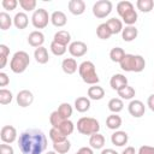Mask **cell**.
I'll list each match as a JSON object with an SVG mask.
<instances>
[{"label":"cell","instance_id":"1","mask_svg":"<svg viewBox=\"0 0 154 154\" xmlns=\"http://www.w3.org/2000/svg\"><path fill=\"white\" fill-rule=\"evenodd\" d=\"M18 147L22 154H42L47 148V137L41 130L29 129L19 135Z\"/></svg>","mask_w":154,"mask_h":154},{"label":"cell","instance_id":"2","mask_svg":"<svg viewBox=\"0 0 154 154\" xmlns=\"http://www.w3.org/2000/svg\"><path fill=\"white\" fill-rule=\"evenodd\" d=\"M119 65L120 69L126 72H142L146 67V60L138 54H125Z\"/></svg>","mask_w":154,"mask_h":154},{"label":"cell","instance_id":"3","mask_svg":"<svg viewBox=\"0 0 154 154\" xmlns=\"http://www.w3.org/2000/svg\"><path fill=\"white\" fill-rule=\"evenodd\" d=\"M78 73L82 78V81L89 85H95L99 83L100 78L96 73V69H95V65L89 61V60H85L83 63L79 64L78 66Z\"/></svg>","mask_w":154,"mask_h":154},{"label":"cell","instance_id":"4","mask_svg":"<svg viewBox=\"0 0 154 154\" xmlns=\"http://www.w3.org/2000/svg\"><path fill=\"white\" fill-rule=\"evenodd\" d=\"M30 64V57L24 51H18L13 54L10 61V69L14 73H23Z\"/></svg>","mask_w":154,"mask_h":154},{"label":"cell","instance_id":"5","mask_svg":"<svg viewBox=\"0 0 154 154\" xmlns=\"http://www.w3.org/2000/svg\"><path fill=\"white\" fill-rule=\"evenodd\" d=\"M100 130V123L93 117H82L77 120V131L82 135L91 136Z\"/></svg>","mask_w":154,"mask_h":154},{"label":"cell","instance_id":"6","mask_svg":"<svg viewBox=\"0 0 154 154\" xmlns=\"http://www.w3.org/2000/svg\"><path fill=\"white\" fill-rule=\"evenodd\" d=\"M51 22V16L48 14V11L45 8H37L32 12L31 16V24L36 29H45L48 23Z\"/></svg>","mask_w":154,"mask_h":154},{"label":"cell","instance_id":"7","mask_svg":"<svg viewBox=\"0 0 154 154\" xmlns=\"http://www.w3.org/2000/svg\"><path fill=\"white\" fill-rule=\"evenodd\" d=\"M112 8H113V5L109 0H99L93 5V14L96 18L102 19V18H106L112 12Z\"/></svg>","mask_w":154,"mask_h":154},{"label":"cell","instance_id":"8","mask_svg":"<svg viewBox=\"0 0 154 154\" xmlns=\"http://www.w3.org/2000/svg\"><path fill=\"white\" fill-rule=\"evenodd\" d=\"M0 138L2 143L11 144L17 140V130L12 125H4L0 131Z\"/></svg>","mask_w":154,"mask_h":154},{"label":"cell","instance_id":"9","mask_svg":"<svg viewBox=\"0 0 154 154\" xmlns=\"http://www.w3.org/2000/svg\"><path fill=\"white\" fill-rule=\"evenodd\" d=\"M69 53L73 57V58H79L83 57L87 52H88V47L83 41H73L67 47Z\"/></svg>","mask_w":154,"mask_h":154},{"label":"cell","instance_id":"10","mask_svg":"<svg viewBox=\"0 0 154 154\" xmlns=\"http://www.w3.org/2000/svg\"><path fill=\"white\" fill-rule=\"evenodd\" d=\"M16 101L19 107H23V108L29 107L34 101V94L28 89H23V90L18 91V94L16 96Z\"/></svg>","mask_w":154,"mask_h":154},{"label":"cell","instance_id":"11","mask_svg":"<svg viewBox=\"0 0 154 154\" xmlns=\"http://www.w3.org/2000/svg\"><path fill=\"white\" fill-rule=\"evenodd\" d=\"M128 111L134 118H141L142 116H144L146 106L141 100H131L128 105Z\"/></svg>","mask_w":154,"mask_h":154},{"label":"cell","instance_id":"12","mask_svg":"<svg viewBox=\"0 0 154 154\" xmlns=\"http://www.w3.org/2000/svg\"><path fill=\"white\" fill-rule=\"evenodd\" d=\"M43 42H45V35L40 30H34L28 36V43L31 47H35V48L42 47Z\"/></svg>","mask_w":154,"mask_h":154},{"label":"cell","instance_id":"13","mask_svg":"<svg viewBox=\"0 0 154 154\" xmlns=\"http://www.w3.org/2000/svg\"><path fill=\"white\" fill-rule=\"evenodd\" d=\"M109 85L113 90H120L125 85H128V78L122 73H116L109 79Z\"/></svg>","mask_w":154,"mask_h":154},{"label":"cell","instance_id":"14","mask_svg":"<svg viewBox=\"0 0 154 154\" xmlns=\"http://www.w3.org/2000/svg\"><path fill=\"white\" fill-rule=\"evenodd\" d=\"M69 11L75 16H81L85 11V2L83 0H70L67 4Z\"/></svg>","mask_w":154,"mask_h":154},{"label":"cell","instance_id":"15","mask_svg":"<svg viewBox=\"0 0 154 154\" xmlns=\"http://www.w3.org/2000/svg\"><path fill=\"white\" fill-rule=\"evenodd\" d=\"M129 141V136L125 131H120V130H117L114 131L112 135H111V142L117 146V147H123L128 143Z\"/></svg>","mask_w":154,"mask_h":154},{"label":"cell","instance_id":"16","mask_svg":"<svg viewBox=\"0 0 154 154\" xmlns=\"http://www.w3.org/2000/svg\"><path fill=\"white\" fill-rule=\"evenodd\" d=\"M79 65H77V61L75 58H65L61 63V69L66 75H73Z\"/></svg>","mask_w":154,"mask_h":154},{"label":"cell","instance_id":"17","mask_svg":"<svg viewBox=\"0 0 154 154\" xmlns=\"http://www.w3.org/2000/svg\"><path fill=\"white\" fill-rule=\"evenodd\" d=\"M51 23L57 28H61L67 23V17L63 11H54L51 14Z\"/></svg>","mask_w":154,"mask_h":154},{"label":"cell","instance_id":"18","mask_svg":"<svg viewBox=\"0 0 154 154\" xmlns=\"http://www.w3.org/2000/svg\"><path fill=\"white\" fill-rule=\"evenodd\" d=\"M13 24L17 29L19 30H23L28 26L29 24V17L26 16L25 12H17L13 17Z\"/></svg>","mask_w":154,"mask_h":154},{"label":"cell","instance_id":"19","mask_svg":"<svg viewBox=\"0 0 154 154\" xmlns=\"http://www.w3.org/2000/svg\"><path fill=\"white\" fill-rule=\"evenodd\" d=\"M138 35V30L135 25H126L125 28H123L122 31V38L125 42H131L134 41Z\"/></svg>","mask_w":154,"mask_h":154},{"label":"cell","instance_id":"20","mask_svg":"<svg viewBox=\"0 0 154 154\" xmlns=\"http://www.w3.org/2000/svg\"><path fill=\"white\" fill-rule=\"evenodd\" d=\"M75 108H76V111L77 112H79V113H84V112H87V111H89V108H90V99L89 97H87V96H79V97H77L76 100H75Z\"/></svg>","mask_w":154,"mask_h":154},{"label":"cell","instance_id":"21","mask_svg":"<svg viewBox=\"0 0 154 154\" xmlns=\"http://www.w3.org/2000/svg\"><path fill=\"white\" fill-rule=\"evenodd\" d=\"M103 96H105V90L102 87L95 84V85H91L88 88V97L90 100L99 101V100L103 99Z\"/></svg>","mask_w":154,"mask_h":154},{"label":"cell","instance_id":"22","mask_svg":"<svg viewBox=\"0 0 154 154\" xmlns=\"http://www.w3.org/2000/svg\"><path fill=\"white\" fill-rule=\"evenodd\" d=\"M53 41L57 42V43L67 46V45L71 43V35H70V32L66 31V30H59V31H57V32L54 34Z\"/></svg>","mask_w":154,"mask_h":154},{"label":"cell","instance_id":"23","mask_svg":"<svg viewBox=\"0 0 154 154\" xmlns=\"http://www.w3.org/2000/svg\"><path fill=\"white\" fill-rule=\"evenodd\" d=\"M34 58L36 60V63L38 64H47L48 60H49V55H48V51L47 48H45L43 46L42 47H38V48H35V52H34Z\"/></svg>","mask_w":154,"mask_h":154},{"label":"cell","instance_id":"24","mask_svg":"<svg viewBox=\"0 0 154 154\" xmlns=\"http://www.w3.org/2000/svg\"><path fill=\"white\" fill-rule=\"evenodd\" d=\"M106 126L111 130L117 131L122 126V118L117 113H112L106 118Z\"/></svg>","mask_w":154,"mask_h":154},{"label":"cell","instance_id":"25","mask_svg":"<svg viewBox=\"0 0 154 154\" xmlns=\"http://www.w3.org/2000/svg\"><path fill=\"white\" fill-rule=\"evenodd\" d=\"M89 144L93 149H101L105 146V137L101 134H94L89 137Z\"/></svg>","mask_w":154,"mask_h":154},{"label":"cell","instance_id":"26","mask_svg":"<svg viewBox=\"0 0 154 154\" xmlns=\"http://www.w3.org/2000/svg\"><path fill=\"white\" fill-rule=\"evenodd\" d=\"M106 24L108 25V28L111 29V31H112L113 35H117V34H119V32L123 31V20H120V19H118L116 17L109 18L106 22Z\"/></svg>","mask_w":154,"mask_h":154},{"label":"cell","instance_id":"27","mask_svg":"<svg viewBox=\"0 0 154 154\" xmlns=\"http://www.w3.org/2000/svg\"><path fill=\"white\" fill-rule=\"evenodd\" d=\"M107 106H108V109L112 113H119L124 108V102H123V100L120 97H113V99H111L108 101Z\"/></svg>","mask_w":154,"mask_h":154},{"label":"cell","instance_id":"28","mask_svg":"<svg viewBox=\"0 0 154 154\" xmlns=\"http://www.w3.org/2000/svg\"><path fill=\"white\" fill-rule=\"evenodd\" d=\"M96 35L101 40H108L113 34L111 31V29L108 28V25L106 23H101L99 24V26L96 28Z\"/></svg>","mask_w":154,"mask_h":154},{"label":"cell","instance_id":"29","mask_svg":"<svg viewBox=\"0 0 154 154\" xmlns=\"http://www.w3.org/2000/svg\"><path fill=\"white\" fill-rule=\"evenodd\" d=\"M137 12L135 8H131L129 11H126L123 16H122V19H123V23H125L126 25H134L136 22H137Z\"/></svg>","mask_w":154,"mask_h":154},{"label":"cell","instance_id":"30","mask_svg":"<svg viewBox=\"0 0 154 154\" xmlns=\"http://www.w3.org/2000/svg\"><path fill=\"white\" fill-rule=\"evenodd\" d=\"M117 93H118V96L122 100H132L134 96H135V94H136L135 89L131 85H129V84L125 85L124 88H122L120 90H118Z\"/></svg>","mask_w":154,"mask_h":154},{"label":"cell","instance_id":"31","mask_svg":"<svg viewBox=\"0 0 154 154\" xmlns=\"http://www.w3.org/2000/svg\"><path fill=\"white\" fill-rule=\"evenodd\" d=\"M136 7L141 12L148 13L154 8V1L153 0H137L136 1Z\"/></svg>","mask_w":154,"mask_h":154},{"label":"cell","instance_id":"32","mask_svg":"<svg viewBox=\"0 0 154 154\" xmlns=\"http://www.w3.org/2000/svg\"><path fill=\"white\" fill-rule=\"evenodd\" d=\"M12 23H13V18H11L7 12H5V11L0 12V29L1 30L5 31V30L10 29Z\"/></svg>","mask_w":154,"mask_h":154},{"label":"cell","instance_id":"33","mask_svg":"<svg viewBox=\"0 0 154 154\" xmlns=\"http://www.w3.org/2000/svg\"><path fill=\"white\" fill-rule=\"evenodd\" d=\"M125 54L126 53L120 47H114V48H112L109 51V58H111V60L113 63H120L123 60V58L125 57Z\"/></svg>","mask_w":154,"mask_h":154},{"label":"cell","instance_id":"34","mask_svg":"<svg viewBox=\"0 0 154 154\" xmlns=\"http://www.w3.org/2000/svg\"><path fill=\"white\" fill-rule=\"evenodd\" d=\"M57 111L59 112V114H60L64 119H70V117L72 116V112H73L72 106H71L69 102H63V103H60Z\"/></svg>","mask_w":154,"mask_h":154},{"label":"cell","instance_id":"35","mask_svg":"<svg viewBox=\"0 0 154 154\" xmlns=\"http://www.w3.org/2000/svg\"><path fill=\"white\" fill-rule=\"evenodd\" d=\"M71 148V143L69 140L58 142V143H53V150L57 152L58 154H66Z\"/></svg>","mask_w":154,"mask_h":154},{"label":"cell","instance_id":"36","mask_svg":"<svg viewBox=\"0 0 154 154\" xmlns=\"http://www.w3.org/2000/svg\"><path fill=\"white\" fill-rule=\"evenodd\" d=\"M48 135H49V138L52 140L53 143H58V142H61V141L67 140V137L59 129H57V128H52L49 130V134Z\"/></svg>","mask_w":154,"mask_h":154},{"label":"cell","instance_id":"37","mask_svg":"<svg viewBox=\"0 0 154 154\" xmlns=\"http://www.w3.org/2000/svg\"><path fill=\"white\" fill-rule=\"evenodd\" d=\"M57 129H59V130L67 137L69 135H71V134L73 132V130H75V124H73L70 119H66V120H64V122L61 123V125H60L59 128H57Z\"/></svg>","mask_w":154,"mask_h":154},{"label":"cell","instance_id":"38","mask_svg":"<svg viewBox=\"0 0 154 154\" xmlns=\"http://www.w3.org/2000/svg\"><path fill=\"white\" fill-rule=\"evenodd\" d=\"M49 48H51V52H52L54 55H57V57H61V55H64V54L66 53V51H67V46L57 43V42H54V41H52Z\"/></svg>","mask_w":154,"mask_h":154},{"label":"cell","instance_id":"39","mask_svg":"<svg viewBox=\"0 0 154 154\" xmlns=\"http://www.w3.org/2000/svg\"><path fill=\"white\" fill-rule=\"evenodd\" d=\"M13 99V94L11 90L6 89V88H1L0 89V103L1 105H8L11 103Z\"/></svg>","mask_w":154,"mask_h":154},{"label":"cell","instance_id":"40","mask_svg":"<svg viewBox=\"0 0 154 154\" xmlns=\"http://www.w3.org/2000/svg\"><path fill=\"white\" fill-rule=\"evenodd\" d=\"M64 120H66V119H64V118L59 114L58 111H53V112L51 113V116H49V123H51L52 128H59Z\"/></svg>","mask_w":154,"mask_h":154},{"label":"cell","instance_id":"41","mask_svg":"<svg viewBox=\"0 0 154 154\" xmlns=\"http://www.w3.org/2000/svg\"><path fill=\"white\" fill-rule=\"evenodd\" d=\"M131 8H134V5H132V2H130V1H128V0H124V1H119L118 4H117V12H118V14L122 17L126 11H129V10H131Z\"/></svg>","mask_w":154,"mask_h":154},{"label":"cell","instance_id":"42","mask_svg":"<svg viewBox=\"0 0 154 154\" xmlns=\"http://www.w3.org/2000/svg\"><path fill=\"white\" fill-rule=\"evenodd\" d=\"M10 55V48L6 46V45H0V59H1V63H0V69H4L6 63H7V58Z\"/></svg>","mask_w":154,"mask_h":154},{"label":"cell","instance_id":"43","mask_svg":"<svg viewBox=\"0 0 154 154\" xmlns=\"http://www.w3.org/2000/svg\"><path fill=\"white\" fill-rule=\"evenodd\" d=\"M19 6L24 11H26V12L35 11V8H36V0H19Z\"/></svg>","mask_w":154,"mask_h":154},{"label":"cell","instance_id":"44","mask_svg":"<svg viewBox=\"0 0 154 154\" xmlns=\"http://www.w3.org/2000/svg\"><path fill=\"white\" fill-rule=\"evenodd\" d=\"M18 4L19 2L17 0H2L1 1V5H2L4 10H6V11H13V10H16V7H17Z\"/></svg>","mask_w":154,"mask_h":154},{"label":"cell","instance_id":"45","mask_svg":"<svg viewBox=\"0 0 154 154\" xmlns=\"http://www.w3.org/2000/svg\"><path fill=\"white\" fill-rule=\"evenodd\" d=\"M0 154H14V150L11 147V144L2 143L0 144Z\"/></svg>","mask_w":154,"mask_h":154},{"label":"cell","instance_id":"46","mask_svg":"<svg viewBox=\"0 0 154 154\" xmlns=\"http://www.w3.org/2000/svg\"><path fill=\"white\" fill-rule=\"evenodd\" d=\"M138 154H154V147L152 146H141L138 149Z\"/></svg>","mask_w":154,"mask_h":154},{"label":"cell","instance_id":"47","mask_svg":"<svg viewBox=\"0 0 154 154\" xmlns=\"http://www.w3.org/2000/svg\"><path fill=\"white\" fill-rule=\"evenodd\" d=\"M10 83V78L7 76V73L5 72H0V87H6Z\"/></svg>","mask_w":154,"mask_h":154},{"label":"cell","instance_id":"48","mask_svg":"<svg viewBox=\"0 0 154 154\" xmlns=\"http://www.w3.org/2000/svg\"><path fill=\"white\" fill-rule=\"evenodd\" d=\"M147 106L149 107L150 111L154 112V94H150L148 96V99H147Z\"/></svg>","mask_w":154,"mask_h":154},{"label":"cell","instance_id":"49","mask_svg":"<svg viewBox=\"0 0 154 154\" xmlns=\"http://www.w3.org/2000/svg\"><path fill=\"white\" fill-rule=\"evenodd\" d=\"M77 152H79L81 154H94L93 148L91 147H81Z\"/></svg>","mask_w":154,"mask_h":154},{"label":"cell","instance_id":"50","mask_svg":"<svg viewBox=\"0 0 154 154\" xmlns=\"http://www.w3.org/2000/svg\"><path fill=\"white\" fill-rule=\"evenodd\" d=\"M122 154H135V148L134 147H126L123 152H122Z\"/></svg>","mask_w":154,"mask_h":154},{"label":"cell","instance_id":"51","mask_svg":"<svg viewBox=\"0 0 154 154\" xmlns=\"http://www.w3.org/2000/svg\"><path fill=\"white\" fill-rule=\"evenodd\" d=\"M101 154H119V153L116 152V150L112 149V148H106V149H102Z\"/></svg>","mask_w":154,"mask_h":154},{"label":"cell","instance_id":"52","mask_svg":"<svg viewBox=\"0 0 154 154\" xmlns=\"http://www.w3.org/2000/svg\"><path fill=\"white\" fill-rule=\"evenodd\" d=\"M46 154H58V153H57V152H54V150H48Z\"/></svg>","mask_w":154,"mask_h":154},{"label":"cell","instance_id":"53","mask_svg":"<svg viewBox=\"0 0 154 154\" xmlns=\"http://www.w3.org/2000/svg\"><path fill=\"white\" fill-rule=\"evenodd\" d=\"M75 154H81V153H79V152H76V153H75Z\"/></svg>","mask_w":154,"mask_h":154}]
</instances>
